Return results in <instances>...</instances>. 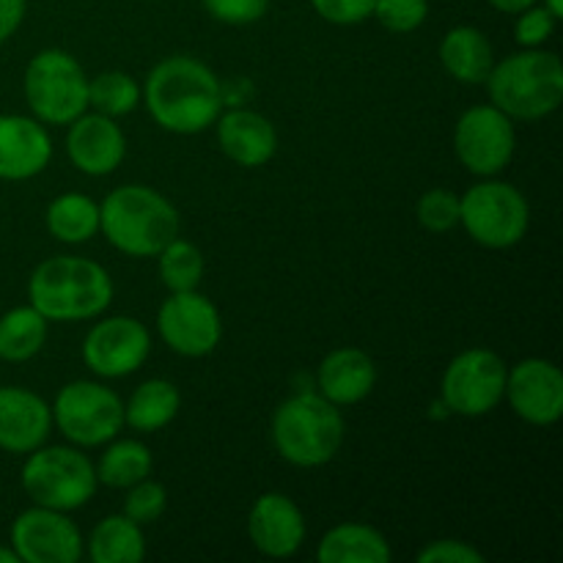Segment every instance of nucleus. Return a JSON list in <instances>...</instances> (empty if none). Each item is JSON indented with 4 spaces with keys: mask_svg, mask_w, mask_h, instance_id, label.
I'll return each mask as SVG.
<instances>
[{
    "mask_svg": "<svg viewBox=\"0 0 563 563\" xmlns=\"http://www.w3.org/2000/svg\"><path fill=\"white\" fill-rule=\"evenodd\" d=\"M143 102L154 124L174 135H198L223 113V86L203 60L170 55L146 77Z\"/></svg>",
    "mask_w": 563,
    "mask_h": 563,
    "instance_id": "f257e3e1",
    "label": "nucleus"
},
{
    "mask_svg": "<svg viewBox=\"0 0 563 563\" xmlns=\"http://www.w3.org/2000/svg\"><path fill=\"white\" fill-rule=\"evenodd\" d=\"M27 302L47 322H86L102 317L110 308L113 278L93 258H44L27 280Z\"/></svg>",
    "mask_w": 563,
    "mask_h": 563,
    "instance_id": "f03ea898",
    "label": "nucleus"
},
{
    "mask_svg": "<svg viewBox=\"0 0 563 563\" xmlns=\"http://www.w3.org/2000/svg\"><path fill=\"white\" fill-rule=\"evenodd\" d=\"M179 225L174 203L146 185H121L99 203V231L115 251L132 258L157 256L179 236Z\"/></svg>",
    "mask_w": 563,
    "mask_h": 563,
    "instance_id": "7ed1b4c3",
    "label": "nucleus"
},
{
    "mask_svg": "<svg viewBox=\"0 0 563 563\" xmlns=\"http://www.w3.org/2000/svg\"><path fill=\"white\" fill-rule=\"evenodd\" d=\"M484 86L511 121L548 119L563 102V64L550 49L528 47L495 60Z\"/></svg>",
    "mask_w": 563,
    "mask_h": 563,
    "instance_id": "20e7f679",
    "label": "nucleus"
},
{
    "mask_svg": "<svg viewBox=\"0 0 563 563\" xmlns=\"http://www.w3.org/2000/svg\"><path fill=\"white\" fill-rule=\"evenodd\" d=\"M341 407L324 399L319 390H302L278 405L273 416V443L289 465L313 471L335 460L344 445Z\"/></svg>",
    "mask_w": 563,
    "mask_h": 563,
    "instance_id": "39448f33",
    "label": "nucleus"
},
{
    "mask_svg": "<svg viewBox=\"0 0 563 563\" xmlns=\"http://www.w3.org/2000/svg\"><path fill=\"white\" fill-rule=\"evenodd\" d=\"M25 456L20 482L33 506L75 511L97 495L93 462L77 445H38Z\"/></svg>",
    "mask_w": 563,
    "mask_h": 563,
    "instance_id": "423d86ee",
    "label": "nucleus"
},
{
    "mask_svg": "<svg viewBox=\"0 0 563 563\" xmlns=\"http://www.w3.org/2000/svg\"><path fill=\"white\" fill-rule=\"evenodd\" d=\"M22 91L33 119L44 126H66L88 110V75L80 60L58 47L33 55L25 66Z\"/></svg>",
    "mask_w": 563,
    "mask_h": 563,
    "instance_id": "0eeeda50",
    "label": "nucleus"
},
{
    "mask_svg": "<svg viewBox=\"0 0 563 563\" xmlns=\"http://www.w3.org/2000/svg\"><path fill=\"white\" fill-rule=\"evenodd\" d=\"M460 225L482 247L506 251L526 240L531 207L515 185L489 176L460 198Z\"/></svg>",
    "mask_w": 563,
    "mask_h": 563,
    "instance_id": "6e6552de",
    "label": "nucleus"
},
{
    "mask_svg": "<svg viewBox=\"0 0 563 563\" xmlns=\"http://www.w3.org/2000/svg\"><path fill=\"white\" fill-rule=\"evenodd\" d=\"M53 423L77 449H99L124 429V401L93 379H75L53 401Z\"/></svg>",
    "mask_w": 563,
    "mask_h": 563,
    "instance_id": "1a4fd4ad",
    "label": "nucleus"
},
{
    "mask_svg": "<svg viewBox=\"0 0 563 563\" xmlns=\"http://www.w3.org/2000/svg\"><path fill=\"white\" fill-rule=\"evenodd\" d=\"M504 357L493 350H465L445 366L440 379V401L462 418H482L498 410L506 390Z\"/></svg>",
    "mask_w": 563,
    "mask_h": 563,
    "instance_id": "9d476101",
    "label": "nucleus"
},
{
    "mask_svg": "<svg viewBox=\"0 0 563 563\" xmlns=\"http://www.w3.org/2000/svg\"><path fill=\"white\" fill-rule=\"evenodd\" d=\"M517 121L489 104H473L454 126V152L465 170L489 179L509 168L517 152Z\"/></svg>",
    "mask_w": 563,
    "mask_h": 563,
    "instance_id": "9b49d317",
    "label": "nucleus"
},
{
    "mask_svg": "<svg viewBox=\"0 0 563 563\" xmlns=\"http://www.w3.org/2000/svg\"><path fill=\"white\" fill-rule=\"evenodd\" d=\"M157 330L176 355L207 357L223 339V319L218 306L198 289L170 291L157 311Z\"/></svg>",
    "mask_w": 563,
    "mask_h": 563,
    "instance_id": "f8f14e48",
    "label": "nucleus"
},
{
    "mask_svg": "<svg viewBox=\"0 0 563 563\" xmlns=\"http://www.w3.org/2000/svg\"><path fill=\"white\" fill-rule=\"evenodd\" d=\"M11 550L20 563H77L86 553V539L69 511L31 506L11 522Z\"/></svg>",
    "mask_w": 563,
    "mask_h": 563,
    "instance_id": "ddd939ff",
    "label": "nucleus"
},
{
    "mask_svg": "<svg viewBox=\"0 0 563 563\" xmlns=\"http://www.w3.org/2000/svg\"><path fill=\"white\" fill-rule=\"evenodd\" d=\"M152 355V335L135 317H108L82 339V363L102 379L135 374Z\"/></svg>",
    "mask_w": 563,
    "mask_h": 563,
    "instance_id": "4468645a",
    "label": "nucleus"
},
{
    "mask_svg": "<svg viewBox=\"0 0 563 563\" xmlns=\"http://www.w3.org/2000/svg\"><path fill=\"white\" fill-rule=\"evenodd\" d=\"M504 399L531 427H553L563 416V372L553 361L526 357L506 374Z\"/></svg>",
    "mask_w": 563,
    "mask_h": 563,
    "instance_id": "2eb2a0df",
    "label": "nucleus"
},
{
    "mask_svg": "<svg viewBox=\"0 0 563 563\" xmlns=\"http://www.w3.org/2000/svg\"><path fill=\"white\" fill-rule=\"evenodd\" d=\"M66 132V154L86 176H110L126 157V135L115 119L97 113L77 115Z\"/></svg>",
    "mask_w": 563,
    "mask_h": 563,
    "instance_id": "dca6fc26",
    "label": "nucleus"
},
{
    "mask_svg": "<svg viewBox=\"0 0 563 563\" xmlns=\"http://www.w3.org/2000/svg\"><path fill=\"white\" fill-rule=\"evenodd\" d=\"M247 539L267 559H291L306 542V517L284 493H264L247 515Z\"/></svg>",
    "mask_w": 563,
    "mask_h": 563,
    "instance_id": "f3484780",
    "label": "nucleus"
},
{
    "mask_svg": "<svg viewBox=\"0 0 563 563\" xmlns=\"http://www.w3.org/2000/svg\"><path fill=\"white\" fill-rule=\"evenodd\" d=\"M53 432V410L33 390L0 385V451L31 454L47 443Z\"/></svg>",
    "mask_w": 563,
    "mask_h": 563,
    "instance_id": "a211bd4d",
    "label": "nucleus"
},
{
    "mask_svg": "<svg viewBox=\"0 0 563 563\" xmlns=\"http://www.w3.org/2000/svg\"><path fill=\"white\" fill-rule=\"evenodd\" d=\"M53 159L47 126L33 115L0 113V181H27Z\"/></svg>",
    "mask_w": 563,
    "mask_h": 563,
    "instance_id": "6ab92c4d",
    "label": "nucleus"
},
{
    "mask_svg": "<svg viewBox=\"0 0 563 563\" xmlns=\"http://www.w3.org/2000/svg\"><path fill=\"white\" fill-rule=\"evenodd\" d=\"M218 143L231 163L242 168H262L278 152V132L267 115L247 108H234L220 113L214 121Z\"/></svg>",
    "mask_w": 563,
    "mask_h": 563,
    "instance_id": "aec40b11",
    "label": "nucleus"
},
{
    "mask_svg": "<svg viewBox=\"0 0 563 563\" xmlns=\"http://www.w3.org/2000/svg\"><path fill=\"white\" fill-rule=\"evenodd\" d=\"M374 385H377V366H374L372 355L357 346H341L319 363L317 388L335 407L357 405L372 396Z\"/></svg>",
    "mask_w": 563,
    "mask_h": 563,
    "instance_id": "412c9836",
    "label": "nucleus"
},
{
    "mask_svg": "<svg viewBox=\"0 0 563 563\" xmlns=\"http://www.w3.org/2000/svg\"><path fill=\"white\" fill-rule=\"evenodd\" d=\"M440 64L456 82L482 86L495 66V49L478 27L456 25L440 42Z\"/></svg>",
    "mask_w": 563,
    "mask_h": 563,
    "instance_id": "4be33fe9",
    "label": "nucleus"
},
{
    "mask_svg": "<svg viewBox=\"0 0 563 563\" xmlns=\"http://www.w3.org/2000/svg\"><path fill=\"white\" fill-rule=\"evenodd\" d=\"M322 563H388L394 559L383 531L366 522H341L330 528L317 548Z\"/></svg>",
    "mask_w": 563,
    "mask_h": 563,
    "instance_id": "5701e85b",
    "label": "nucleus"
},
{
    "mask_svg": "<svg viewBox=\"0 0 563 563\" xmlns=\"http://www.w3.org/2000/svg\"><path fill=\"white\" fill-rule=\"evenodd\" d=\"M181 396L179 388L168 379H146L130 394L124 405V423L135 432L152 434L168 427L179 416Z\"/></svg>",
    "mask_w": 563,
    "mask_h": 563,
    "instance_id": "b1692460",
    "label": "nucleus"
},
{
    "mask_svg": "<svg viewBox=\"0 0 563 563\" xmlns=\"http://www.w3.org/2000/svg\"><path fill=\"white\" fill-rule=\"evenodd\" d=\"M86 553L93 563H141L146 555V539L130 517L110 515L93 526Z\"/></svg>",
    "mask_w": 563,
    "mask_h": 563,
    "instance_id": "393cba45",
    "label": "nucleus"
},
{
    "mask_svg": "<svg viewBox=\"0 0 563 563\" xmlns=\"http://www.w3.org/2000/svg\"><path fill=\"white\" fill-rule=\"evenodd\" d=\"M44 223L53 240L64 245H82L99 234V203L82 192H64L49 201Z\"/></svg>",
    "mask_w": 563,
    "mask_h": 563,
    "instance_id": "a878e982",
    "label": "nucleus"
},
{
    "mask_svg": "<svg viewBox=\"0 0 563 563\" xmlns=\"http://www.w3.org/2000/svg\"><path fill=\"white\" fill-rule=\"evenodd\" d=\"M47 341V319L27 302L0 317V361L25 363L42 352Z\"/></svg>",
    "mask_w": 563,
    "mask_h": 563,
    "instance_id": "bb28decb",
    "label": "nucleus"
},
{
    "mask_svg": "<svg viewBox=\"0 0 563 563\" xmlns=\"http://www.w3.org/2000/svg\"><path fill=\"white\" fill-rule=\"evenodd\" d=\"M108 445V443H104ZM152 451L141 440H110L108 449L102 451L99 462L93 465L97 482L110 489H126L132 484L152 476Z\"/></svg>",
    "mask_w": 563,
    "mask_h": 563,
    "instance_id": "cd10ccee",
    "label": "nucleus"
},
{
    "mask_svg": "<svg viewBox=\"0 0 563 563\" xmlns=\"http://www.w3.org/2000/svg\"><path fill=\"white\" fill-rule=\"evenodd\" d=\"M141 102V82L126 71L110 69L97 77H88V110H97L110 119H121V115H130Z\"/></svg>",
    "mask_w": 563,
    "mask_h": 563,
    "instance_id": "c85d7f7f",
    "label": "nucleus"
},
{
    "mask_svg": "<svg viewBox=\"0 0 563 563\" xmlns=\"http://www.w3.org/2000/svg\"><path fill=\"white\" fill-rule=\"evenodd\" d=\"M159 280L168 291H192L201 286L203 278V253L187 240H170L163 251L157 253Z\"/></svg>",
    "mask_w": 563,
    "mask_h": 563,
    "instance_id": "c756f323",
    "label": "nucleus"
},
{
    "mask_svg": "<svg viewBox=\"0 0 563 563\" xmlns=\"http://www.w3.org/2000/svg\"><path fill=\"white\" fill-rule=\"evenodd\" d=\"M416 218L432 234H449L460 225V196H454L445 187L427 190L418 198Z\"/></svg>",
    "mask_w": 563,
    "mask_h": 563,
    "instance_id": "7c9ffc66",
    "label": "nucleus"
},
{
    "mask_svg": "<svg viewBox=\"0 0 563 563\" xmlns=\"http://www.w3.org/2000/svg\"><path fill=\"white\" fill-rule=\"evenodd\" d=\"M168 509V489L159 482H152V478H143V482L126 487L124 498V511L121 515L130 517L137 526H152Z\"/></svg>",
    "mask_w": 563,
    "mask_h": 563,
    "instance_id": "2f4dec72",
    "label": "nucleus"
},
{
    "mask_svg": "<svg viewBox=\"0 0 563 563\" xmlns=\"http://www.w3.org/2000/svg\"><path fill=\"white\" fill-rule=\"evenodd\" d=\"M374 20L390 33H412L427 22L429 0H374Z\"/></svg>",
    "mask_w": 563,
    "mask_h": 563,
    "instance_id": "473e14b6",
    "label": "nucleus"
},
{
    "mask_svg": "<svg viewBox=\"0 0 563 563\" xmlns=\"http://www.w3.org/2000/svg\"><path fill=\"white\" fill-rule=\"evenodd\" d=\"M555 25H559V20H555V16L550 14L542 3L528 5L526 11H520V14H517V22H515L517 44L526 49L528 47H544V44L553 38Z\"/></svg>",
    "mask_w": 563,
    "mask_h": 563,
    "instance_id": "72a5a7b5",
    "label": "nucleus"
},
{
    "mask_svg": "<svg viewBox=\"0 0 563 563\" xmlns=\"http://www.w3.org/2000/svg\"><path fill=\"white\" fill-rule=\"evenodd\" d=\"M207 14L223 25H253L269 11V0H201Z\"/></svg>",
    "mask_w": 563,
    "mask_h": 563,
    "instance_id": "f704fd0d",
    "label": "nucleus"
},
{
    "mask_svg": "<svg viewBox=\"0 0 563 563\" xmlns=\"http://www.w3.org/2000/svg\"><path fill=\"white\" fill-rule=\"evenodd\" d=\"M311 5L330 25H361L374 11V0H311Z\"/></svg>",
    "mask_w": 563,
    "mask_h": 563,
    "instance_id": "c9c22d12",
    "label": "nucleus"
},
{
    "mask_svg": "<svg viewBox=\"0 0 563 563\" xmlns=\"http://www.w3.org/2000/svg\"><path fill=\"white\" fill-rule=\"evenodd\" d=\"M484 553L460 539H438L418 553V563H484Z\"/></svg>",
    "mask_w": 563,
    "mask_h": 563,
    "instance_id": "e433bc0d",
    "label": "nucleus"
},
{
    "mask_svg": "<svg viewBox=\"0 0 563 563\" xmlns=\"http://www.w3.org/2000/svg\"><path fill=\"white\" fill-rule=\"evenodd\" d=\"M27 0H0V44L9 42L25 20Z\"/></svg>",
    "mask_w": 563,
    "mask_h": 563,
    "instance_id": "4c0bfd02",
    "label": "nucleus"
},
{
    "mask_svg": "<svg viewBox=\"0 0 563 563\" xmlns=\"http://www.w3.org/2000/svg\"><path fill=\"white\" fill-rule=\"evenodd\" d=\"M493 9L504 11V14H520V11H526L528 5L539 3V0H487Z\"/></svg>",
    "mask_w": 563,
    "mask_h": 563,
    "instance_id": "58836bf2",
    "label": "nucleus"
},
{
    "mask_svg": "<svg viewBox=\"0 0 563 563\" xmlns=\"http://www.w3.org/2000/svg\"><path fill=\"white\" fill-rule=\"evenodd\" d=\"M542 5L555 16V20H561L563 16V0H542Z\"/></svg>",
    "mask_w": 563,
    "mask_h": 563,
    "instance_id": "ea45409f",
    "label": "nucleus"
},
{
    "mask_svg": "<svg viewBox=\"0 0 563 563\" xmlns=\"http://www.w3.org/2000/svg\"><path fill=\"white\" fill-rule=\"evenodd\" d=\"M0 563H20L16 553L11 550V544H9V548H3V544H0Z\"/></svg>",
    "mask_w": 563,
    "mask_h": 563,
    "instance_id": "a19ab883",
    "label": "nucleus"
}]
</instances>
